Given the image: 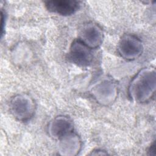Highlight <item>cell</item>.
<instances>
[{
    "label": "cell",
    "instance_id": "277c9868",
    "mask_svg": "<svg viewBox=\"0 0 156 156\" xmlns=\"http://www.w3.org/2000/svg\"><path fill=\"white\" fill-rule=\"evenodd\" d=\"M47 9L61 15L68 16L74 13L80 7V3L75 1H49L46 2Z\"/></svg>",
    "mask_w": 156,
    "mask_h": 156
},
{
    "label": "cell",
    "instance_id": "7a4b0ae2",
    "mask_svg": "<svg viewBox=\"0 0 156 156\" xmlns=\"http://www.w3.org/2000/svg\"><path fill=\"white\" fill-rule=\"evenodd\" d=\"M91 49L80 39L76 40L71 44L69 58L74 63L79 66H87L93 60Z\"/></svg>",
    "mask_w": 156,
    "mask_h": 156
},
{
    "label": "cell",
    "instance_id": "3957f363",
    "mask_svg": "<svg viewBox=\"0 0 156 156\" xmlns=\"http://www.w3.org/2000/svg\"><path fill=\"white\" fill-rule=\"evenodd\" d=\"M141 41L136 37L127 35L124 36L119 43L118 50L122 57L126 59H135L142 52Z\"/></svg>",
    "mask_w": 156,
    "mask_h": 156
},
{
    "label": "cell",
    "instance_id": "6da1fadb",
    "mask_svg": "<svg viewBox=\"0 0 156 156\" xmlns=\"http://www.w3.org/2000/svg\"><path fill=\"white\" fill-rule=\"evenodd\" d=\"M154 70H142L133 78L130 84L131 98L140 102L150 99L154 94L155 82Z\"/></svg>",
    "mask_w": 156,
    "mask_h": 156
},
{
    "label": "cell",
    "instance_id": "52a82bcc",
    "mask_svg": "<svg viewBox=\"0 0 156 156\" xmlns=\"http://www.w3.org/2000/svg\"><path fill=\"white\" fill-rule=\"evenodd\" d=\"M52 126L53 136L57 138H63L69 135L73 130V126L71 121L66 118H58L53 121Z\"/></svg>",
    "mask_w": 156,
    "mask_h": 156
},
{
    "label": "cell",
    "instance_id": "5b68a950",
    "mask_svg": "<svg viewBox=\"0 0 156 156\" xmlns=\"http://www.w3.org/2000/svg\"><path fill=\"white\" fill-rule=\"evenodd\" d=\"M102 38V30L96 24H88L82 30L80 40L93 49L97 48L101 44Z\"/></svg>",
    "mask_w": 156,
    "mask_h": 156
},
{
    "label": "cell",
    "instance_id": "8992f818",
    "mask_svg": "<svg viewBox=\"0 0 156 156\" xmlns=\"http://www.w3.org/2000/svg\"><path fill=\"white\" fill-rule=\"evenodd\" d=\"M34 105L31 99L24 96L15 98L12 102V109L15 116L20 119L30 118L34 112Z\"/></svg>",
    "mask_w": 156,
    "mask_h": 156
}]
</instances>
